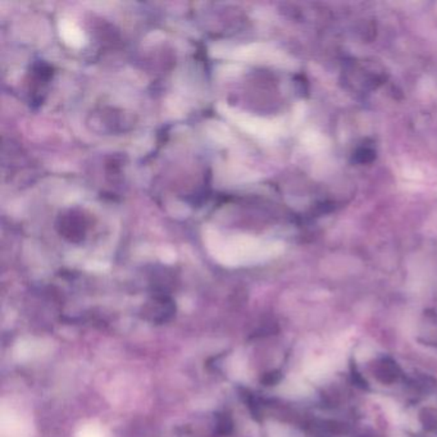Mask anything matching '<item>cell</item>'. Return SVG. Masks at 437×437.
Here are the masks:
<instances>
[{"label":"cell","instance_id":"1","mask_svg":"<svg viewBox=\"0 0 437 437\" xmlns=\"http://www.w3.org/2000/svg\"><path fill=\"white\" fill-rule=\"evenodd\" d=\"M175 313V307L172 301L167 298H159L149 303L144 308V317L154 323H163L168 321Z\"/></svg>","mask_w":437,"mask_h":437},{"label":"cell","instance_id":"2","mask_svg":"<svg viewBox=\"0 0 437 437\" xmlns=\"http://www.w3.org/2000/svg\"><path fill=\"white\" fill-rule=\"evenodd\" d=\"M217 429L220 434H228L231 429H233V421L228 416H222V417L218 418V422H217Z\"/></svg>","mask_w":437,"mask_h":437}]
</instances>
